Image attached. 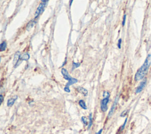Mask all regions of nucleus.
Returning <instances> with one entry per match:
<instances>
[{"instance_id":"obj_6","label":"nucleus","mask_w":151,"mask_h":134,"mask_svg":"<svg viewBox=\"0 0 151 134\" xmlns=\"http://www.w3.org/2000/svg\"><path fill=\"white\" fill-rule=\"evenodd\" d=\"M146 83V79H144L141 83H140L139 86L137 87L136 90V93H140V92H141L142 90L143 89L144 87H145Z\"/></svg>"},{"instance_id":"obj_11","label":"nucleus","mask_w":151,"mask_h":134,"mask_svg":"<svg viewBox=\"0 0 151 134\" xmlns=\"http://www.w3.org/2000/svg\"><path fill=\"white\" fill-rule=\"evenodd\" d=\"M77 91H78V92H80V93L83 94L85 96H86L87 95V94H88V91H87V90L82 87H78L77 88Z\"/></svg>"},{"instance_id":"obj_1","label":"nucleus","mask_w":151,"mask_h":134,"mask_svg":"<svg viewBox=\"0 0 151 134\" xmlns=\"http://www.w3.org/2000/svg\"><path fill=\"white\" fill-rule=\"evenodd\" d=\"M151 64V54H149L147 58L146 59L145 61L144 62L143 65L142 66L141 68L137 70L135 76V80L136 81H139L143 79L144 77L147 74L149 68L150 67Z\"/></svg>"},{"instance_id":"obj_3","label":"nucleus","mask_w":151,"mask_h":134,"mask_svg":"<svg viewBox=\"0 0 151 134\" xmlns=\"http://www.w3.org/2000/svg\"><path fill=\"white\" fill-rule=\"evenodd\" d=\"M49 1H42L41 3L40 4V5L38 7L35 13V18H37L39 15H40L41 13L43 12V11L44 10L45 7L47 5V4L48 3Z\"/></svg>"},{"instance_id":"obj_21","label":"nucleus","mask_w":151,"mask_h":134,"mask_svg":"<svg viewBox=\"0 0 151 134\" xmlns=\"http://www.w3.org/2000/svg\"><path fill=\"white\" fill-rule=\"evenodd\" d=\"M127 112H128V111H127V110L123 111V112L121 113V115H120V116H121V117H124V116H125L126 115Z\"/></svg>"},{"instance_id":"obj_22","label":"nucleus","mask_w":151,"mask_h":134,"mask_svg":"<svg viewBox=\"0 0 151 134\" xmlns=\"http://www.w3.org/2000/svg\"><path fill=\"white\" fill-rule=\"evenodd\" d=\"M64 91L65 92H67V93H70V90L69 89V87H67V86H65V87L64 88Z\"/></svg>"},{"instance_id":"obj_19","label":"nucleus","mask_w":151,"mask_h":134,"mask_svg":"<svg viewBox=\"0 0 151 134\" xmlns=\"http://www.w3.org/2000/svg\"><path fill=\"white\" fill-rule=\"evenodd\" d=\"M121 43H122V39H120L119 40H118V43H117V47L119 49L121 48Z\"/></svg>"},{"instance_id":"obj_20","label":"nucleus","mask_w":151,"mask_h":134,"mask_svg":"<svg viewBox=\"0 0 151 134\" xmlns=\"http://www.w3.org/2000/svg\"><path fill=\"white\" fill-rule=\"evenodd\" d=\"M126 15L124 14L123 16V21H122V25L124 26V24H125L126 23Z\"/></svg>"},{"instance_id":"obj_8","label":"nucleus","mask_w":151,"mask_h":134,"mask_svg":"<svg viewBox=\"0 0 151 134\" xmlns=\"http://www.w3.org/2000/svg\"><path fill=\"white\" fill-rule=\"evenodd\" d=\"M17 96H16L15 97L8 99L7 101V106L8 107L12 106V105L14 104V103H15V102H16V100H17Z\"/></svg>"},{"instance_id":"obj_24","label":"nucleus","mask_w":151,"mask_h":134,"mask_svg":"<svg viewBox=\"0 0 151 134\" xmlns=\"http://www.w3.org/2000/svg\"><path fill=\"white\" fill-rule=\"evenodd\" d=\"M102 131H103V129H101L99 131H98L97 133H96V134H102Z\"/></svg>"},{"instance_id":"obj_18","label":"nucleus","mask_w":151,"mask_h":134,"mask_svg":"<svg viewBox=\"0 0 151 134\" xmlns=\"http://www.w3.org/2000/svg\"><path fill=\"white\" fill-rule=\"evenodd\" d=\"M127 120H128V119H125V120H124V124H123V125H122V126L120 127V131H122L124 129V127H125V125H126V122H127Z\"/></svg>"},{"instance_id":"obj_23","label":"nucleus","mask_w":151,"mask_h":134,"mask_svg":"<svg viewBox=\"0 0 151 134\" xmlns=\"http://www.w3.org/2000/svg\"><path fill=\"white\" fill-rule=\"evenodd\" d=\"M0 99H1V103L2 104V103H3V99H4L3 96L2 95V94H1V95H0Z\"/></svg>"},{"instance_id":"obj_17","label":"nucleus","mask_w":151,"mask_h":134,"mask_svg":"<svg viewBox=\"0 0 151 134\" xmlns=\"http://www.w3.org/2000/svg\"><path fill=\"white\" fill-rule=\"evenodd\" d=\"M82 121L83 122V123L86 125H88V123H87V119L86 117H84V116H82Z\"/></svg>"},{"instance_id":"obj_14","label":"nucleus","mask_w":151,"mask_h":134,"mask_svg":"<svg viewBox=\"0 0 151 134\" xmlns=\"http://www.w3.org/2000/svg\"><path fill=\"white\" fill-rule=\"evenodd\" d=\"M93 124V118H92V113H90L89 115V124L88 125V129H90L91 128V125Z\"/></svg>"},{"instance_id":"obj_12","label":"nucleus","mask_w":151,"mask_h":134,"mask_svg":"<svg viewBox=\"0 0 151 134\" xmlns=\"http://www.w3.org/2000/svg\"><path fill=\"white\" fill-rule=\"evenodd\" d=\"M6 41H4L1 43V44H0V50H1V52H4L6 50Z\"/></svg>"},{"instance_id":"obj_7","label":"nucleus","mask_w":151,"mask_h":134,"mask_svg":"<svg viewBox=\"0 0 151 134\" xmlns=\"http://www.w3.org/2000/svg\"><path fill=\"white\" fill-rule=\"evenodd\" d=\"M20 52H17L16 53V54L14 55V61H13V63H14V65L16 66L17 63H18V61L19 60V58H20Z\"/></svg>"},{"instance_id":"obj_9","label":"nucleus","mask_w":151,"mask_h":134,"mask_svg":"<svg viewBox=\"0 0 151 134\" xmlns=\"http://www.w3.org/2000/svg\"><path fill=\"white\" fill-rule=\"evenodd\" d=\"M36 21H35L34 20L30 21L29 23L27 24V26H26V30H27V31H30L32 27H34V25L36 24Z\"/></svg>"},{"instance_id":"obj_15","label":"nucleus","mask_w":151,"mask_h":134,"mask_svg":"<svg viewBox=\"0 0 151 134\" xmlns=\"http://www.w3.org/2000/svg\"><path fill=\"white\" fill-rule=\"evenodd\" d=\"M79 66H80V63H75L73 62V67H72V70H74L76 68H77Z\"/></svg>"},{"instance_id":"obj_16","label":"nucleus","mask_w":151,"mask_h":134,"mask_svg":"<svg viewBox=\"0 0 151 134\" xmlns=\"http://www.w3.org/2000/svg\"><path fill=\"white\" fill-rule=\"evenodd\" d=\"M103 96L104 98H109L110 97V93L108 91H104L103 92Z\"/></svg>"},{"instance_id":"obj_10","label":"nucleus","mask_w":151,"mask_h":134,"mask_svg":"<svg viewBox=\"0 0 151 134\" xmlns=\"http://www.w3.org/2000/svg\"><path fill=\"white\" fill-rule=\"evenodd\" d=\"M30 58V54H28V53H26L23 54V55H21L20 58H19V60H21V61H23V60L27 61V60H29Z\"/></svg>"},{"instance_id":"obj_2","label":"nucleus","mask_w":151,"mask_h":134,"mask_svg":"<svg viewBox=\"0 0 151 134\" xmlns=\"http://www.w3.org/2000/svg\"><path fill=\"white\" fill-rule=\"evenodd\" d=\"M62 73L63 74V77H64V79L68 80V82L67 83L65 86L69 87L70 86L73 85L74 84H75V83H77V82H78L77 79L72 78V77L70 76L69 74V72H68L67 69H64V68H63V69H62Z\"/></svg>"},{"instance_id":"obj_13","label":"nucleus","mask_w":151,"mask_h":134,"mask_svg":"<svg viewBox=\"0 0 151 134\" xmlns=\"http://www.w3.org/2000/svg\"><path fill=\"white\" fill-rule=\"evenodd\" d=\"M78 104H79V105L80 106V107H82V109H83L84 110H86L87 109L86 103H85V102L83 100H80Z\"/></svg>"},{"instance_id":"obj_4","label":"nucleus","mask_w":151,"mask_h":134,"mask_svg":"<svg viewBox=\"0 0 151 134\" xmlns=\"http://www.w3.org/2000/svg\"><path fill=\"white\" fill-rule=\"evenodd\" d=\"M109 102V98H104L100 102V108L102 112H106L108 110V104Z\"/></svg>"},{"instance_id":"obj_5","label":"nucleus","mask_w":151,"mask_h":134,"mask_svg":"<svg viewBox=\"0 0 151 134\" xmlns=\"http://www.w3.org/2000/svg\"><path fill=\"white\" fill-rule=\"evenodd\" d=\"M118 99H119V97L117 96V97L116 98V99H115V102H114V103H113L112 106L111 107L110 111H109V114H108V118H110L111 116L113 115V113H114V112H115L116 107L117 104V102H118Z\"/></svg>"}]
</instances>
